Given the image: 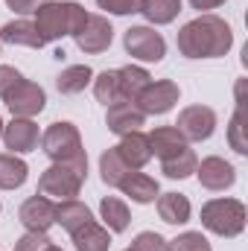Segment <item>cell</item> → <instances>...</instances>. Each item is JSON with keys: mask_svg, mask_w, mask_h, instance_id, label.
<instances>
[{"mask_svg": "<svg viewBox=\"0 0 248 251\" xmlns=\"http://www.w3.org/2000/svg\"><path fill=\"white\" fill-rule=\"evenodd\" d=\"M44 251H62V249L59 246H50V249H44Z\"/></svg>", "mask_w": 248, "mask_h": 251, "instance_id": "74e56055", "label": "cell"}, {"mask_svg": "<svg viewBox=\"0 0 248 251\" xmlns=\"http://www.w3.org/2000/svg\"><path fill=\"white\" fill-rule=\"evenodd\" d=\"M120 152V158L125 161L128 170H140L152 161V149H149V137L140 134V131H131V134H123L120 146H114Z\"/></svg>", "mask_w": 248, "mask_h": 251, "instance_id": "9a60e30c", "label": "cell"}, {"mask_svg": "<svg viewBox=\"0 0 248 251\" xmlns=\"http://www.w3.org/2000/svg\"><path fill=\"white\" fill-rule=\"evenodd\" d=\"M181 12V0H143L140 3V15L155 24V26H164V24H173Z\"/></svg>", "mask_w": 248, "mask_h": 251, "instance_id": "cb8c5ba5", "label": "cell"}, {"mask_svg": "<svg viewBox=\"0 0 248 251\" xmlns=\"http://www.w3.org/2000/svg\"><path fill=\"white\" fill-rule=\"evenodd\" d=\"M88 21L85 6L73 3V0H44L35 9V29L44 38V44L50 41H62L64 35H76Z\"/></svg>", "mask_w": 248, "mask_h": 251, "instance_id": "7a4b0ae2", "label": "cell"}, {"mask_svg": "<svg viewBox=\"0 0 248 251\" xmlns=\"http://www.w3.org/2000/svg\"><path fill=\"white\" fill-rule=\"evenodd\" d=\"M73 41H76V47H79L82 53L97 56V53H105V50L111 47L114 29H111V24H108L105 15H88L85 26L73 35Z\"/></svg>", "mask_w": 248, "mask_h": 251, "instance_id": "52a82bcc", "label": "cell"}, {"mask_svg": "<svg viewBox=\"0 0 248 251\" xmlns=\"http://www.w3.org/2000/svg\"><path fill=\"white\" fill-rule=\"evenodd\" d=\"M146 137H149V149H152V155H158L161 161L170 158V155H175V152H181L184 146H190L175 126H158V128H152Z\"/></svg>", "mask_w": 248, "mask_h": 251, "instance_id": "2e32d148", "label": "cell"}, {"mask_svg": "<svg viewBox=\"0 0 248 251\" xmlns=\"http://www.w3.org/2000/svg\"><path fill=\"white\" fill-rule=\"evenodd\" d=\"M91 79H94V70L88 64H70L56 76V88L62 94H82L91 85Z\"/></svg>", "mask_w": 248, "mask_h": 251, "instance_id": "d4e9b609", "label": "cell"}, {"mask_svg": "<svg viewBox=\"0 0 248 251\" xmlns=\"http://www.w3.org/2000/svg\"><path fill=\"white\" fill-rule=\"evenodd\" d=\"M170 251H213L201 231H184L175 240H170Z\"/></svg>", "mask_w": 248, "mask_h": 251, "instance_id": "4dcf8cb0", "label": "cell"}, {"mask_svg": "<svg viewBox=\"0 0 248 251\" xmlns=\"http://www.w3.org/2000/svg\"><path fill=\"white\" fill-rule=\"evenodd\" d=\"M225 0H190V6L193 9H198V12H207V9H216V6H222Z\"/></svg>", "mask_w": 248, "mask_h": 251, "instance_id": "8d00e7d4", "label": "cell"}, {"mask_svg": "<svg viewBox=\"0 0 248 251\" xmlns=\"http://www.w3.org/2000/svg\"><path fill=\"white\" fill-rule=\"evenodd\" d=\"M228 140H231V149L237 155H248V140H246V102L240 97L237 102V111L231 117V126H228Z\"/></svg>", "mask_w": 248, "mask_h": 251, "instance_id": "f546056e", "label": "cell"}, {"mask_svg": "<svg viewBox=\"0 0 248 251\" xmlns=\"http://www.w3.org/2000/svg\"><path fill=\"white\" fill-rule=\"evenodd\" d=\"M70 237H73L76 251H108V246H111L108 228L97 225L94 219H91L88 225H82V228H79L76 234H70Z\"/></svg>", "mask_w": 248, "mask_h": 251, "instance_id": "7402d4cb", "label": "cell"}, {"mask_svg": "<svg viewBox=\"0 0 248 251\" xmlns=\"http://www.w3.org/2000/svg\"><path fill=\"white\" fill-rule=\"evenodd\" d=\"M29 176V167L15 155H0V190H18Z\"/></svg>", "mask_w": 248, "mask_h": 251, "instance_id": "4316f807", "label": "cell"}, {"mask_svg": "<svg viewBox=\"0 0 248 251\" xmlns=\"http://www.w3.org/2000/svg\"><path fill=\"white\" fill-rule=\"evenodd\" d=\"M44 105H47V94H44V88L41 85H35V82H21L9 97H6V108L15 114V117H35V114H41L44 111Z\"/></svg>", "mask_w": 248, "mask_h": 251, "instance_id": "30bf717a", "label": "cell"}, {"mask_svg": "<svg viewBox=\"0 0 248 251\" xmlns=\"http://www.w3.org/2000/svg\"><path fill=\"white\" fill-rule=\"evenodd\" d=\"M140 3L143 0H97V6L111 15H134V12H140Z\"/></svg>", "mask_w": 248, "mask_h": 251, "instance_id": "836d02e7", "label": "cell"}, {"mask_svg": "<svg viewBox=\"0 0 248 251\" xmlns=\"http://www.w3.org/2000/svg\"><path fill=\"white\" fill-rule=\"evenodd\" d=\"M128 173H131V170L125 167V161L120 158L117 149H105V152L99 155V176H102V181H105L108 187H120V181H123Z\"/></svg>", "mask_w": 248, "mask_h": 251, "instance_id": "484cf974", "label": "cell"}, {"mask_svg": "<svg viewBox=\"0 0 248 251\" xmlns=\"http://www.w3.org/2000/svg\"><path fill=\"white\" fill-rule=\"evenodd\" d=\"M94 219V213H91V207L88 204H82V201H76V199H64L56 204V222L62 225L67 234H76L82 225H88Z\"/></svg>", "mask_w": 248, "mask_h": 251, "instance_id": "d6986e66", "label": "cell"}, {"mask_svg": "<svg viewBox=\"0 0 248 251\" xmlns=\"http://www.w3.org/2000/svg\"><path fill=\"white\" fill-rule=\"evenodd\" d=\"M41 149L44 155L53 161V164H62V161H76V158H85V149H82V137H79V128L73 123H53L44 134H41Z\"/></svg>", "mask_w": 248, "mask_h": 251, "instance_id": "5b68a950", "label": "cell"}, {"mask_svg": "<svg viewBox=\"0 0 248 251\" xmlns=\"http://www.w3.org/2000/svg\"><path fill=\"white\" fill-rule=\"evenodd\" d=\"M196 164H198V158H196V152L190 146H184L181 152H175V155H170V158L161 161L167 178H187V176H193L196 173Z\"/></svg>", "mask_w": 248, "mask_h": 251, "instance_id": "83f0119b", "label": "cell"}, {"mask_svg": "<svg viewBox=\"0 0 248 251\" xmlns=\"http://www.w3.org/2000/svg\"><path fill=\"white\" fill-rule=\"evenodd\" d=\"M21 82H24V76H21L15 67H6V64H0V97H3V100H6V97H9V94H12V91L21 85Z\"/></svg>", "mask_w": 248, "mask_h": 251, "instance_id": "e575fe53", "label": "cell"}, {"mask_svg": "<svg viewBox=\"0 0 248 251\" xmlns=\"http://www.w3.org/2000/svg\"><path fill=\"white\" fill-rule=\"evenodd\" d=\"M99 213H102L105 228L114 231V234H123L125 228H128V222H131V213H128L125 201L117 199V196H105V199L99 201Z\"/></svg>", "mask_w": 248, "mask_h": 251, "instance_id": "603a6c76", "label": "cell"}, {"mask_svg": "<svg viewBox=\"0 0 248 251\" xmlns=\"http://www.w3.org/2000/svg\"><path fill=\"white\" fill-rule=\"evenodd\" d=\"M3 126H6V123H3V120H0V137H3Z\"/></svg>", "mask_w": 248, "mask_h": 251, "instance_id": "f35d334b", "label": "cell"}, {"mask_svg": "<svg viewBox=\"0 0 248 251\" xmlns=\"http://www.w3.org/2000/svg\"><path fill=\"white\" fill-rule=\"evenodd\" d=\"M44 0H6V6L12 9V12H18V15H26V12H35L38 6H41Z\"/></svg>", "mask_w": 248, "mask_h": 251, "instance_id": "d590c367", "label": "cell"}, {"mask_svg": "<svg viewBox=\"0 0 248 251\" xmlns=\"http://www.w3.org/2000/svg\"><path fill=\"white\" fill-rule=\"evenodd\" d=\"M131 251H170V243L161 234H155V231H143V234L134 237Z\"/></svg>", "mask_w": 248, "mask_h": 251, "instance_id": "1f68e13d", "label": "cell"}, {"mask_svg": "<svg viewBox=\"0 0 248 251\" xmlns=\"http://www.w3.org/2000/svg\"><path fill=\"white\" fill-rule=\"evenodd\" d=\"M88 178V155L85 158H76V161H62V164H53L41 173L38 178V193L41 196H56V199H76L79 190Z\"/></svg>", "mask_w": 248, "mask_h": 251, "instance_id": "3957f363", "label": "cell"}, {"mask_svg": "<svg viewBox=\"0 0 248 251\" xmlns=\"http://www.w3.org/2000/svg\"><path fill=\"white\" fill-rule=\"evenodd\" d=\"M0 41H6V44H21V47H32V50H41V47H44V38L38 35V29H35L32 21H9V24L0 29Z\"/></svg>", "mask_w": 248, "mask_h": 251, "instance_id": "ffe728a7", "label": "cell"}, {"mask_svg": "<svg viewBox=\"0 0 248 251\" xmlns=\"http://www.w3.org/2000/svg\"><path fill=\"white\" fill-rule=\"evenodd\" d=\"M196 176H198V184L201 187L213 190V193L234 187V181H237V170L225 158H216V155H210L201 164H196Z\"/></svg>", "mask_w": 248, "mask_h": 251, "instance_id": "7c38bea8", "label": "cell"}, {"mask_svg": "<svg viewBox=\"0 0 248 251\" xmlns=\"http://www.w3.org/2000/svg\"><path fill=\"white\" fill-rule=\"evenodd\" d=\"M94 97H97L102 105L120 102V79H117V70H102V73L94 79Z\"/></svg>", "mask_w": 248, "mask_h": 251, "instance_id": "f1b7e54d", "label": "cell"}, {"mask_svg": "<svg viewBox=\"0 0 248 251\" xmlns=\"http://www.w3.org/2000/svg\"><path fill=\"white\" fill-rule=\"evenodd\" d=\"M117 79H120V102H137V97L143 94V88L152 82L149 70L137 67V64H125L117 70Z\"/></svg>", "mask_w": 248, "mask_h": 251, "instance_id": "ac0fdd59", "label": "cell"}, {"mask_svg": "<svg viewBox=\"0 0 248 251\" xmlns=\"http://www.w3.org/2000/svg\"><path fill=\"white\" fill-rule=\"evenodd\" d=\"M201 225L216 237H240L246 231V204L240 199H210L201 204Z\"/></svg>", "mask_w": 248, "mask_h": 251, "instance_id": "277c9868", "label": "cell"}, {"mask_svg": "<svg viewBox=\"0 0 248 251\" xmlns=\"http://www.w3.org/2000/svg\"><path fill=\"white\" fill-rule=\"evenodd\" d=\"M125 251H131V249H125Z\"/></svg>", "mask_w": 248, "mask_h": 251, "instance_id": "ab89813d", "label": "cell"}, {"mask_svg": "<svg viewBox=\"0 0 248 251\" xmlns=\"http://www.w3.org/2000/svg\"><path fill=\"white\" fill-rule=\"evenodd\" d=\"M178 97H181L178 85L170 82V79H161V82H149V85L143 88V94L137 97L134 105H137L143 114H167V111L178 102Z\"/></svg>", "mask_w": 248, "mask_h": 251, "instance_id": "9c48e42d", "label": "cell"}, {"mask_svg": "<svg viewBox=\"0 0 248 251\" xmlns=\"http://www.w3.org/2000/svg\"><path fill=\"white\" fill-rule=\"evenodd\" d=\"M50 237L47 234H35V231H26L21 240H15V251H44L50 249Z\"/></svg>", "mask_w": 248, "mask_h": 251, "instance_id": "d6a6232c", "label": "cell"}, {"mask_svg": "<svg viewBox=\"0 0 248 251\" xmlns=\"http://www.w3.org/2000/svg\"><path fill=\"white\" fill-rule=\"evenodd\" d=\"M158 213L167 225H184L190 222V199L184 193H164L158 196Z\"/></svg>", "mask_w": 248, "mask_h": 251, "instance_id": "44dd1931", "label": "cell"}, {"mask_svg": "<svg viewBox=\"0 0 248 251\" xmlns=\"http://www.w3.org/2000/svg\"><path fill=\"white\" fill-rule=\"evenodd\" d=\"M143 123H146V114L134 102H114V105H108V114H105L108 131L123 137V134H131V131H140Z\"/></svg>", "mask_w": 248, "mask_h": 251, "instance_id": "5bb4252c", "label": "cell"}, {"mask_svg": "<svg viewBox=\"0 0 248 251\" xmlns=\"http://www.w3.org/2000/svg\"><path fill=\"white\" fill-rule=\"evenodd\" d=\"M175 128L181 131L184 140H207L213 131H216V111L207 108V105H187L184 111L178 114V123Z\"/></svg>", "mask_w": 248, "mask_h": 251, "instance_id": "ba28073f", "label": "cell"}, {"mask_svg": "<svg viewBox=\"0 0 248 251\" xmlns=\"http://www.w3.org/2000/svg\"><path fill=\"white\" fill-rule=\"evenodd\" d=\"M175 41L187 59H219L234 47V29L216 15H198L178 29Z\"/></svg>", "mask_w": 248, "mask_h": 251, "instance_id": "6da1fadb", "label": "cell"}, {"mask_svg": "<svg viewBox=\"0 0 248 251\" xmlns=\"http://www.w3.org/2000/svg\"><path fill=\"white\" fill-rule=\"evenodd\" d=\"M3 143L6 149H12V155L32 152L38 146V126L26 117H15L9 126H3Z\"/></svg>", "mask_w": 248, "mask_h": 251, "instance_id": "4fadbf2b", "label": "cell"}, {"mask_svg": "<svg viewBox=\"0 0 248 251\" xmlns=\"http://www.w3.org/2000/svg\"><path fill=\"white\" fill-rule=\"evenodd\" d=\"M120 190H123L131 201H137V204H149V201H155V199H158V193H161L158 181H155L152 176L137 173V170H131L123 181H120Z\"/></svg>", "mask_w": 248, "mask_h": 251, "instance_id": "e0dca14e", "label": "cell"}, {"mask_svg": "<svg viewBox=\"0 0 248 251\" xmlns=\"http://www.w3.org/2000/svg\"><path fill=\"white\" fill-rule=\"evenodd\" d=\"M123 47L131 59H140V62H161L167 56V41L152 26H131V29H125Z\"/></svg>", "mask_w": 248, "mask_h": 251, "instance_id": "8992f818", "label": "cell"}, {"mask_svg": "<svg viewBox=\"0 0 248 251\" xmlns=\"http://www.w3.org/2000/svg\"><path fill=\"white\" fill-rule=\"evenodd\" d=\"M18 219L26 231H35V234H47L50 225H56V204L53 199L47 196H29L21 210H18Z\"/></svg>", "mask_w": 248, "mask_h": 251, "instance_id": "8fae6325", "label": "cell"}]
</instances>
